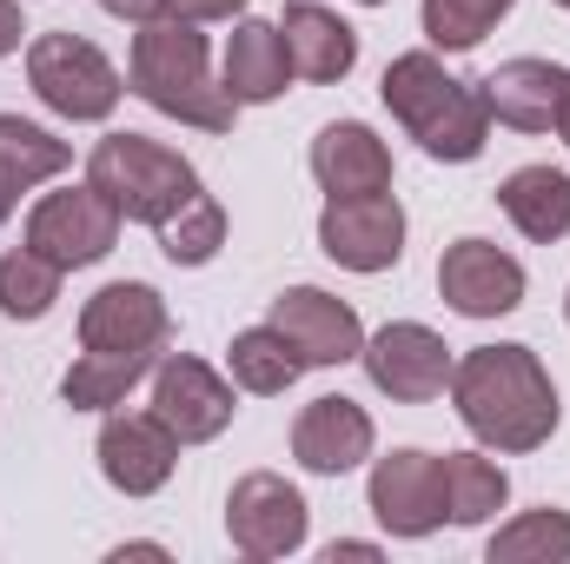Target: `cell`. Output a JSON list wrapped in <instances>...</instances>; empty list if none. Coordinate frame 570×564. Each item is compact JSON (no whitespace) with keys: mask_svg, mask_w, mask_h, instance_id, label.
Instances as JSON below:
<instances>
[{"mask_svg":"<svg viewBox=\"0 0 570 564\" xmlns=\"http://www.w3.org/2000/svg\"><path fill=\"white\" fill-rule=\"evenodd\" d=\"M27 87L47 114L73 120V127H100L114 120L127 80L120 67L87 40V33H33L27 40Z\"/></svg>","mask_w":570,"mask_h":564,"instance_id":"obj_5","label":"cell"},{"mask_svg":"<svg viewBox=\"0 0 570 564\" xmlns=\"http://www.w3.org/2000/svg\"><path fill=\"white\" fill-rule=\"evenodd\" d=\"M120 226H127V213L94 179H80V186H60V193H40L33 200L20 246H33L60 273H80V266H100L120 246Z\"/></svg>","mask_w":570,"mask_h":564,"instance_id":"obj_6","label":"cell"},{"mask_svg":"<svg viewBox=\"0 0 570 564\" xmlns=\"http://www.w3.org/2000/svg\"><path fill=\"white\" fill-rule=\"evenodd\" d=\"M279 33H285V54H292V74L312 80V87H332L358 67V27L318 0H292L279 13Z\"/></svg>","mask_w":570,"mask_h":564,"instance_id":"obj_19","label":"cell"},{"mask_svg":"<svg viewBox=\"0 0 570 564\" xmlns=\"http://www.w3.org/2000/svg\"><path fill=\"white\" fill-rule=\"evenodd\" d=\"M438 478H444V518L451 525H491L504 505H511V471L484 451H444L438 458Z\"/></svg>","mask_w":570,"mask_h":564,"instance_id":"obj_23","label":"cell"},{"mask_svg":"<svg viewBox=\"0 0 570 564\" xmlns=\"http://www.w3.org/2000/svg\"><path fill=\"white\" fill-rule=\"evenodd\" d=\"M20 40H27V13H20V0H0V60L20 54Z\"/></svg>","mask_w":570,"mask_h":564,"instance_id":"obj_31","label":"cell"},{"mask_svg":"<svg viewBox=\"0 0 570 564\" xmlns=\"http://www.w3.org/2000/svg\"><path fill=\"white\" fill-rule=\"evenodd\" d=\"M438 299L458 319H504L524 305V266L518 253H504L498 240H451L438 253Z\"/></svg>","mask_w":570,"mask_h":564,"instance_id":"obj_11","label":"cell"},{"mask_svg":"<svg viewBox=\"0 0 570 564\" xmlns=\"http://www.w3.org/2000/svg\"><path fill=\"white\" fill-rule=\"evenodd\" d=\"M100 7H107L114 20H134V27H140V20H159L173 0H100Z\"/></svg>","mask_w":570,"mask_h":564,"instance_id":"obj_32","label":"cell"},{"mask_svg":"<svg viewBox=\"0 0 570 564\" xmlns=\"http://www.w3.org/2000/svg\"><path fill=\"white\" fill-rule=\"evenodd\" d=\"M478 87H484L491 127H511V134H558V114H564V100H570V67L538 60V54H518V60L491 67Z\"/></svg>","mask_w":570,"mask_h":564,"instance_id":"obj_17","label":"cell"},{"mask_svg":"<svg viewBox=\"0 0 570 564\" xmlns=\"http://www.w3.org/2000/svg\"><path fill=\"white\" fill-rule=\"evenodd\" d=\"M292 80H298V74H292L279 20H239L233 40H226V60H219V87H226L239 107H273Z\"/></svg>","mask_w":570,"mask_h":564,"instance_id":"obj_20","label":"cell"},{"mask_svg":"<svg viewBox=\"0 0 570 564\" xmlns=\"http://www.w3.org/2000/svg\"><path fill=\"white\" fill-rule=\"evenodd\" d=\"M358 7H385V0H358Z\"/></svg>","mask_w":570,"mask_h":564,"instance_id":"obj_35","label":"cell"},{"mask_svg":"<svg viewBox=\"0 0 570 564\" xmlns=\"http://www.w3.org/2000/svg\"><path fill=\"white\" fill-rule=\"evenodd\" d=\"M358 366H365L372 392H385L392 406H431V399L451 386V366H458V359H451L444 332H431L419 319H392V325H379V332L365 339Z\"/></svg>","mask_w":570,"mask_h":564,"instance_id":"obj_8","label":"cell"},{"mask_svg":"<svg viewBox=\"0 0 570 564\" xmlns=\"http://www.w3.org/2000/svg\"><path fill=\"white\" fill-rule=\"evenodd\" d=\"M94 458H100V478L127 498H153L173 485L179 471V438L159 412H107L100 438H94Z\"/></svg>","mask_w":570,"mask_h":564,"instance_id":"obj_13","label":"cell"},{"mask_svg":"<svg viewBox=\"0 0 570 564\" xmlns=\"http://www.w3.org/2000/svg\"><path fill=\"white\" fill-rule=\"evenodd\" d=\"M325 558H332V564H338V558H379V545H358V538H338V545H332Z\"/></svg>","mask_w":570,"mask_h":564,"instance_id":"obj_33","label":"cell"},{"mask_svg":"<svg viewBox=\"0 0 570 564\" xmlns=\"http://www.w3.org/2000/svg\"><path fill=\"white\" fill-rule=\"evenodd\" d=\"M498 206L531 246H558L570 233V173L564 166H518L498 186Z\"/></svg>","mask_w":570,"mask_h":564,"instance_id":"obj_22","label":"cell"},{"mask_svg":"<svg viewBox=\"0 0 570 564\" xmlns=\"http://www.w3.org/2000/svg\"><path fill=\"white\" fill-rule=\"evenodd\" d=\"M372 445H379V425H372V412H365L358 399H345V392H325V399H312V406L292 419V458H298L312 478H345V471H358V465L372 458Z\"/></svg>","mask_w":570,"mask_h":564,"instance_id":"obj_16","label":"cell"},{"mask_svg":"<svg viewBox=\"0 0 570 564\" xmlns=\"http://www.w3.org/2000/svg\"><path fill=\"white\" fill-rule=\"evenodd\" d=\"M558 7H564V13H570V0H558Z\"/></svg>","mask_w":570,"mask_h":564,"instance_id":"obj_37","label":"cell"},{"mask_svg":"<svg viewBox=\"0 0 570 564\" xmlns=\"http://www.w3.org/2000/svg\"><path fill=\"white\" fill-rule=\"evenodd\" d=\"M379 100L385 114L425 146L431 159L444 166H471L484 146H491V107H484V87L478 80H458L438 47H412L385 67L379 80Z\"/></svg>","mask_w":570,"mask_h":564,"instance_id":"obj_3","label":"cell"},{"mask_svg":"<svg viewBox=\"0 0 570 564\" xmlns=\"http://www.w3.org/2000/svg\"><path fill=\"white\" fill-rule=\"evenodd\" d=\"M226 372H233V386H239V392H253V399H279V392L298 386L305 359H298V346L285 339L279 325L266 319V325L233 332V346H226Z\"/></svg>","mask_w":570,"mask_h":564,"instance_id":"obj_24","label":"cell"},{"mask_svg":"<svg viewBox=\"0 0 570 564\" xmlns=\"http://www.w3.org/2000/svg\"><path fill=\"white\" fill-rule=\"evenodd\" d=\"M127 94H140L153 114L199 127V134H233L239 120V100L213 80V47L199 20H179V13L140 20L134 54H127Z\"/></svg>","mask_w":570,"mask_h":564,"instance_id":"obj_2","label":"cell"},{"mask_svg":"<svg viewBox=\"0 0 570 564\" xmlns=\"http://www.w3.org/2000/svg\"><path fill=\"white\" fill-rule=\"evenodd\" d=\"M451 412L464 419V431L504 458L518 451H538L551 445V431L564 419L558 406V386H551V366L531 352V346H471L458 366H451Z\"/></svg>","mask_w":570,"mask_h":564,"instance_id":"obj_1","label":"cell"},{"mask_svg":"<svg viewBox=\"0 0 570 564\" xmlns=\"http://www.w3.org/2000/svg\"><path fill=\"white\" fill-rule=\"evenodd\" d=\"M60 266L53 260H40L33 246H13V253H0V319H13V325H40L53 305H60Z\"/></svg>","mask_w":570,"mask_h":564,"instance_id":"obj_27","label":"cell"},{"mask_svg":"<svg viewBox=\"0 0 570 564\" xmlns=\"http://www.w3.org/2000/svg\"><path fill=\"white\" fill-rule=\"evenodd\" d=\"M266 319L298 346L305 372H312V366H352V359L365 352V325H358V312H352L338 292H325V285H285Z\"/></svg>","mask_w":570,"mask_h":564,"instance_id":"obj_15","label":"cell"},{"mask_svg":"<svg viewBox=\"0 0 570 564\" xmlns=\"http://www.w3.org/2000/svg\"><path fill=\"white\" fill-rule=\"evenodd\" d=\"M153 366H159V352H80L60 379V399L73 412H114V406H127V392L140 379H153Z\"/></svg>","mask_w":570,"mask_h":564,"instance_id":"obj_25","label":"cell"},{"mask_svg":"<svg viewBox=\"0 0 570 564\" xmlns=\"http://www.w3.org/2000/svg\"><path fill=\"white\" fill-rule=\"evenodd\" d=\"M166 339H173V312H166L159 285L146 280H114L80 305L87 352H166Z\"/></svg>","mask_w":570,"mask_h":564,"instance_id":"obj_14","label":"cell"},{"mask_svg":"<svg viewBox=\"0 0 570 564\" xmlns=\"http://www.w3.org/2000/svg\"><path fill=\"white\" fill-rule=\"evenodd\" d=\"M564 319H570V292H564Z\"/></svg>","mask_w":570,"mask_h":564,"instance_id":"obj_36","label":"cell"},{"mask_svg":"<svg viewBox=\"0 0 570 564\" xmlns=\"http://www.w3.org/2000/svg\"><path fill=\"white\" fill-rule=\"evenodd\" d=\"M87 179L134 220V226H159L173 220L193 193H199V173L179 146L146 140V134H107L87 159Z\"/></svg>","mask_w":570,"mask_h":564,"instance_id":"obj_4","label":"cell"},{"mask_svg":"<svg viewBox=\"0 0 570 564\" xmlns=\"http://www.w3.org/2000/svg\"><path fill=\"white\" fill-rule=\"evenodd\" d=\"M73 166V146L60 140L53 127L40 120H20V114H0V226L20 213V200L47 179H60Z\"/></svg>","mask_w":570,"mask_h":564,"instance_id":"obj_21","label":"cell"},{"mask_svg":"<svg viewBox=\"0 0 570 564\" xmlns=\"http://www.w3.org/2000/svg\"><path fill=\"white\" fill-rule=\"evenodd\" d=\"M511 7L518 0H425L419 7V27H425V40L438 54H471Z\"/></svg>","mask_w":570,"mask_h":564,"instance_id":"obj_29","label":"cell"},{"mask_svg":"<svg viewBox=\"0 0 570 564\" xmlns=\"http://www.w3.org/2000/svg\"><path fill=\"white\" fill-rule=\"evenodd\" d=\"M484 558L491 564H570V512L538 505V512L504 518L484 538Z\"/></svg>","mask_w":570,"mask_h":564,"instance_id":"obj_26","label":"cell"},{"mask_svg":"<svg viewBox=\"0 0 570 564\" xmlns=\"http://www.w3.org/2000/svg\"><path fill=\"white\" fill-rule=\"evenodd\" d=\"M365 505L392 538H431L444 525V478H438V451L399 445L385 458H372L365 478Z\"/></svg>","mask_w":570,"mask_h":564,"instance_id":"obj_12","label":"cell"},{"mask_svg":"<svg viewBox=\"0 0 570 564\" xmlns=\"http://www.w3.org/2000/svg\"><path fill=\"white\" fill-rule=\"evenodd\" d=\"M166 13H179V20H199V27H213V20H233V13H246V0H173Z\"/></svg>","mask_w":570,"mask_h":564,"instance_id":"obj_30","label":"cell"},{"mask_svg":"<svg viewBox=\"0 0 570 564\" xmlns=\"http://www.w3.org/2000/svg\"><path fill=\"white\" fill-rule=\"evenodd\" d=\"M226 538H233L239 558H259V564L292 558L312 538V505L279 471H246L226 492Z\"/></svg>","mask_w":570,"mask_h":564,"instance_id":"obj_7","label":"cell"},{"mask_svg":"<svg viewBox=\"0 0 570 564\" xmlns=\"http://www.w3.org/2000/svg\"><path fill=\"white\" fill-rule=\"evenodd\" d=\"M318 253L345 273H392L405 260V206L392 193H358V200H325L318 213Z\"/></svg>","mask_w":570,"mask_h":564,"instance_id":"obj_9","label":"cell"},{"mask_svg":"<svg viewBox=\"0 0 570 564\" xmlns=\"http://www.w3.org/2000/svg\"><path fill=\"white\" fill-rule=\"evenodd\" d=\"M312 179L325 200H358V193H392V146L365 120H332L312 140Z\"/></svg>","mask_w":570,"mask_h":564,"instance_id":"obj_18","label":"cell"},{"mask_svg":"<svg viewBox=\"0 0 570 564\" xmlns=\"http://www.w3.org/2000/svg\"><path fill=\"white\" fill-rule=\"evenodd\" d=\"M558 140L570 146V100H564V114H558Z\"/></svg>","mask_w":570,"mask_h":564,"instance_id":"obj_34","label":"cell"},{"mask_svg":"<svg viewBox=\"0 0 570 564\" xmlns=\"http://www.w3.org/2000/svg\"><path fill=\"white\" fill-rule=\"evenodd\" d=\"M153 412L173 425L179 445H213L239 412V386L226 372H213L206 359H193V352H159V366H153Z\"/></svg>","mask_w":570,"mask_h":564,"instance_id":"obj_10","label":"cell"},{"mask_svg":"<svg viewBox=\"0 0 570 564\" xmlns=\"http://www.w3.org/2000/svg\"><path fill=\"white\" fill-rule=\"evenodd\" d=\"M153 233H159V253H166L173 266H213L219 246H226V206L199 186V193H193L173 220H159Z\"/></svg>","mask_w":570,"mask_h":564,"instance_id":"obj_28","label":"cell"}]
</instances>
